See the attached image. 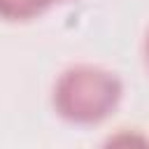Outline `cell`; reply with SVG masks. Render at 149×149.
I'll return each instance as SVG.
<instances>
[{
  "label": "cell",
  "instance_id": "6da1fadb",
  "mask_svg": "<svg viewBox=\"0 0 149 149\" xmlns=\"http://www.w3.org/2000/svg\"><path fill=\"white\" fill-rule=\"evenodd\" d=\"M121 79L100 65L77 63L65 68L54 81V109L70 123L91 126L105 121L121 102Z\"/></svg>",
  "mask_w": 149,
  "mask_h": 149
},
{
  "label": "cell",
  "instance_id": "7a4b0ae2",
  "mask_svg": "<svg viewBox=\"0 0 149 149\" xmlns=\"http://www.w3.org/2000/svg\"><path fill=\"white\" fill-rule=\"evenodd\" d=\"M51 0H0V19L5 21H28L40 16Z\"/></svg>",
  "mask_w": 149,
  "mask_h": 149
},
{
  "label": "cell",
  "instance_id": "3957f363",
  "mask_svg": "<svg viewBox=\"0 0 149 149\" xmlns=\"http://www.w3.org/2000/svg\"><path fill=\"white\" fill-rule=\"evenodd\" d=\"M100 149H149V137L142 135L140 130H116L112 133Z\"/></svg>",
  "mask_w": 149,
  "mask_h": 149
},
{
  "label": "cell",
  "instance_id": "277c9868",
  "mask_svg": "<svg viewBox=\"0 0 149 149\" xmlns=\"http://www.w3.org/2000/svg\"><path fill=\"white\" fill-rule=\"evenodd\" d=\"M144 61H147V68H149V33H147V40H144Z\"/></svg>",
  "mask_w": 149,
  "mask_h": 149
},
{
  "label": "cell",
  "instance_id": "5b68a950",
  "mask_svg": "<svg viewBox=\"0 0 149 149\" xmlns=\"http://www.w3.org/2000/svg\"><path fill=\"white\" fill-rule=\"evenodd\" d=\"M54 2H58V0H51V5H54Z\"/></svg>",
  "mask_w": 149,
  "mask_h": 149
}]
</instances>
